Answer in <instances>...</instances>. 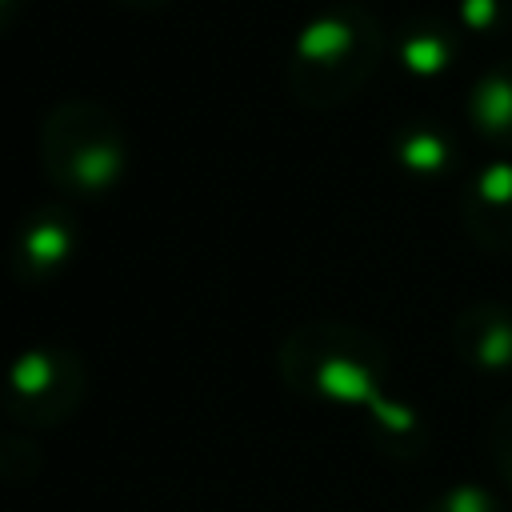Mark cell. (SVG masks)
<instances>
[{
	"label": "cell",
	"mask_w": 512,
	"mask_h": 512,
	"mask_svg": "<svg viewBox=\"0 0 512 512\" xmlns=\"http://www.w3.org/2000/svg\"><path fill=\"white\" fill-rule=\"evenodd\" d=\"M276 372L284 388L308 404L376 412L392 392L388 344L348 320H304L276 344Z\"/></svg>",
	"instance_id": "1"
},
{
	"label": "cell",
	"mask_w": 512,
	"mask_h": 512,
	"mask_svg": "<svg viewBox=\"0 0 512 512\" xmlns=\"http://www.w3.org/2000/svg\"><path fill=\"white\" fill-rule=\"evenodd\" d=\"M40 164L64 200H104L128 176V136L96 100H60L40 124Z\"/></svg>",
	"instance_id": "2"
},
{
	"label": "cell",
	"mask_w": 512,
	"mask_h": 512,
	"mask_svg": "<svg viewBox=\"0 0 512 512\" xmlns=\"http://www.w3.org/2000/svg\"><path fill=\"white\" fill-rule=\"evenodd\" d=\"M380 60V32L364 12L312 20L288 56V92L304 108H336L360 92Z\"/></svg>",
	"instance_id": "3"
},
{
	"label": "cell",
	"mask_w": 512,
	"mask_h": 512,
	"mask_svg": "<svg viewBox=\"0 0 512 512\" xmlns=\"http://www.w3.org/2000/svg\"><path fill=\"white\" fill-rule=\"evenodd\" d=\"M88 396V364L68 344H28L0 368V412L20 432L68 424Z\"/></svg>",
	"instance_id": "4"
},
{
	"label": "cell",
	"mask_w": 512,
	"mask_h": 512,
	"mask_svg": "<svg viewBox=\"0 0 512 512\" xmlns=\"http://www.w3.org/2000/svg\"><path fill=\"white\" fill-rule=\"evenodd\" d=\"M80 252V220L68 200L28 208L8 240V276L20 288H48Z\"/></svg>",
	"instance_id": "5"
},
{
	"label": "cell",
	"mask_w": 512,
	"mask_h": 512,
	"mask_svg": "<svg viewBox=\"0 0 512 512\" xmlns=\"http://www.w3.org/2000/svg\"><path fill=\"white\" fill-rule=\"evenodd\" d=\"M452 352L464 368L488 380H512V304L472 300L452 320Z\"/></svg>",
	"instance_id": "6"
},
{
	"label": "cell",
	"mask_w": 512,
	"mask_h": 512,
	"mask_svg": "<svg viewBox=\"0 0 512 512\" xmlns=\"http://www.w3.org/2000/svg\"><path fill=\"white\" fill-rule=\"evenodd\" d=\"M460 224L488 256H512V164L492 160L476 168L460 192Z\"/></svg>",
	"instance_id": "7"
},
{
	"label": "cell",
	"mask_w": 512,
	"mask_h": 512,
	"mask_svg": "<svg viewBox=\"0 0 512 512\" xmlns=\"http://www.w3.org/2000/svg\"><path fill=\"white\" fill-rule=\"evenodd\" d=\"M364 432H368L372 448L384 452V456H392V460H420L424 456V444H428L424 416L412 404L396 400V396H388L376 412L364 416Z\"/></svg>",
	"instance_id": "8"
},
{
	"label": "cell",
	"mask_w": 512,
	"mask_h": 512,
	"mask_svg": "<svg viewBox=\"0 0 512 512\" xmlns=\"http://www.w3.org/2000/svg\"><path fill=\"white\" fill-rule=\"evenodd\" d=\"M396 164L416 180H440L456 168V140L440 124H408L392 140Z\"/></svg>",
	"instance_id": "9"
},
{
	"label": "cell",
	"mask_w": 512,
	"mask_h": 512,
	"mask_svg": "<svg viewBox=\"0 0 512 512\" xmlns=\"http://www.w3.org/2000/svg\"><path fill=\"white\" fill-rule=\"evenodd\" d=\"M468 120L484 140L512 148V68H496L472 88Z\"/></svg>",
	"instance_id": "10"
},
{
	"label": "cell",
	"mask_w": 512,
	"mask_h": 512,
	"mask_svg": "<svg viewBox=\"0 0 512 512\" xmlns=\"http://www.w3.org/2000/svg\"><path fill=\"white\" fill-rule=\"evenodd\" d=\"M420 512H512V504L480 480H456L440 488L432 500H424Z\"/></svg>",
	"instance_id": "11"
},
{
	"label": "cell",
	"mask_w": 512,
	"mask_h": 512,
	"mask_svg": "<svg viewBox=\"0 0 512 512\" xmlns=\"http://www.w3.org/2000/svg\"><path fill=\"white\" fill-rule=\"evenodd\" d=\"M36 468H40L36 444H28L24 432L4 428V420H0V476L4 480H32Z\"/></svg>",
	"instance_id": "12"
},
{
	"label": "cell",
	"mask_w": 512,
	"mask_h": 512,
	"mask_svg": "<svg viewBox=\"0 0 512 512\" xmlns=\"http://www.w3.org/2000/svg\"><path fill=\"white\" fill-rule=\"evenodd\" d=\"M488 452L496 464V476L504 480V488L512 492V400L496 408L492 424H488Z\"/></svg>",
	"instance_id": "13"
},
{
	"label": "cell",
	"mask_w": 512,
	"mask_h": 512,
	"mask_svg": "<svg viewBox=\"0 0 512 512\" xmlns=\"http://www.w3.org/2000/svg\"><path fill=\"white\" fill-rule=\"evenodd\" d=\"M404 64L412 72H440L448 64V44L440 36H408L404 40Z\"/></svg>",
	"instance_id": "14"
},
{
	"label": "cell",
	"mask_w": 512,
	"mask_h": 512,
	"mask_svg": "<svg viewBox=\"0 0 512 512\" xmlns=\"http://www.w3.org/2000/svg\"><path fill=\"white\" fill-rule=\"evenodd\" d=\"M16 4H20V0H0V32H4V28H8V20L16 16Z\"/></svg>",
	"instance_id": "15"
},
{
	"label": "cell",
	"mask_w": 512,
	"mask_h": 512,
	"mask_svg": "<svg viewBox=\"0 0 512 512\" xmlns=\"http://www.w3.org/2000/svg\"><path fill=\"white\" fill-rule=\"evenodd\" d=\"M124 4H132V8H156V4H164V0H124Z\"/></svg>",
	"instance_id": "16"
}]
</instances>
